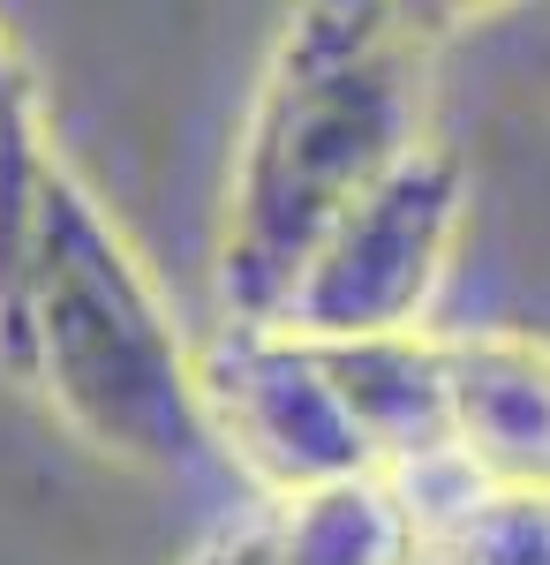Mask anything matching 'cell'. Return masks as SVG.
I'll return each instance as SVG.
<instances>
[{
  "instance_id": "cell-2",
  "label": "cell",
  "mask_w": 550,
  "mask_h": 565,
  "mask_svg": "<svg viewBox=\"0 0 550 565\" xmlns=\"http://www.w3.org/2000/svg\"><path fill=\"white\" fill-rule=\"evenodd\" d=\"M0 370L114 468L173 476L212 445L197 348L181 340L121 218L76 181L68 159L45 181L23 271L0 302Z\"/></svg>"
},
{
  "instance_id": "cell-8",
  "label": "cell",
  "mask_w": 550,
  "mask_h": 565,
  "mask_svg": "<svg viewBox=\"0 0 550 565\" xmlns=\"http://www.w3.org/2000/svg\"><path fill=\"white\" fill-rule=\"evenodd\" d=\"M415 39H453V31H475V23H490V15H506L512 0H384Z\"/></svg>"
},
{
  "instance_id": "cell-5",
  "label": "cell",
  "mask_w": 550,
  "mask_h": 565,
  "mask_svg": "<svg viewBox=\"0 0 550 565\" xmlns=\"http://www.w3.org/2000/svg\"><path fill=\"white\" fill-rule=\"evenodd\" d=\"M181 565H423L415 482L362 476L332 490H256Z\"/></svg>"
},
{
  "instance_id": "cell-1",
  "label": "cell",
  "mask_w": 550,
  "mask_h": 565,
  "mask_svg": "<svg viewBox=\"0 0 550 565\" xmlns=\"http://www.w3.org/2000/svg\"><path fill=\"white\" fill-rule=\"evenodd\" d=\"M430 39L384 0H295L250 84L212 242L226 324H279L309 257L415 143H430Z\"/></svg>"
},
{
  "instance_id": "cell-6",
  "label": "cell",
  "mask_w": 550,
  "mask_h": 565,
  "mask_svg": "<svg viewBox=\"0 0 550 565\" xmlns=\"http://www.w3.org/2000/svg\"><path fill=\"white\" fill-rule=\"evenodd\" d=\"M445 348V415L461 482L550 490V340L483 324L437 332Z\"/></svg>"
},
{
  "instance_id": "cell-4",
  "label": "cell",
  "mask_w": 550,
  "mask_h": 565,
  "mask_svg": "<svg viewBox=\"0 0 550 565\" xmlns=\"http://www.w3.org/2000/svg\"><path fill=\"white\" fill-rule=\"evenodd\" d=\"M204 430L256 490H332L384 476L325 340L279 324H226L197 354Z\"/></svg>"
},
{
  "instance_id": "cell-7",
  "label": "cell",
  "mask_w": 550,
  "mask_h": 565,
  "mask_svg": "<svg viewBox=\"0 0 550 565\" xmlns=\"http://www.w3.org/2000/svg\"><path fill=\"white\" fill-rule=\"evenodd\" d=\"M423 565H550V490L461 482L445 513H423Z\"/></svg>"
},
{
  "instance_id": "cell-3",
  "label": "cell",
  "mask_w": 550,
  "mask_h": 565,
  "mask_svg": "<svg viewBox=\"0 0 550 565\" xmlns=\"http://www.w3.org/2000/svg\"><path fill=\"white\" fill-rule=\"evenodd\" d=\"M461 226H467V174L430 136L332 226V242L309 257L302 287L279 309V332H302V340L423 332L430 302L453 271Z\"/></svg>"
}]
</instances>
